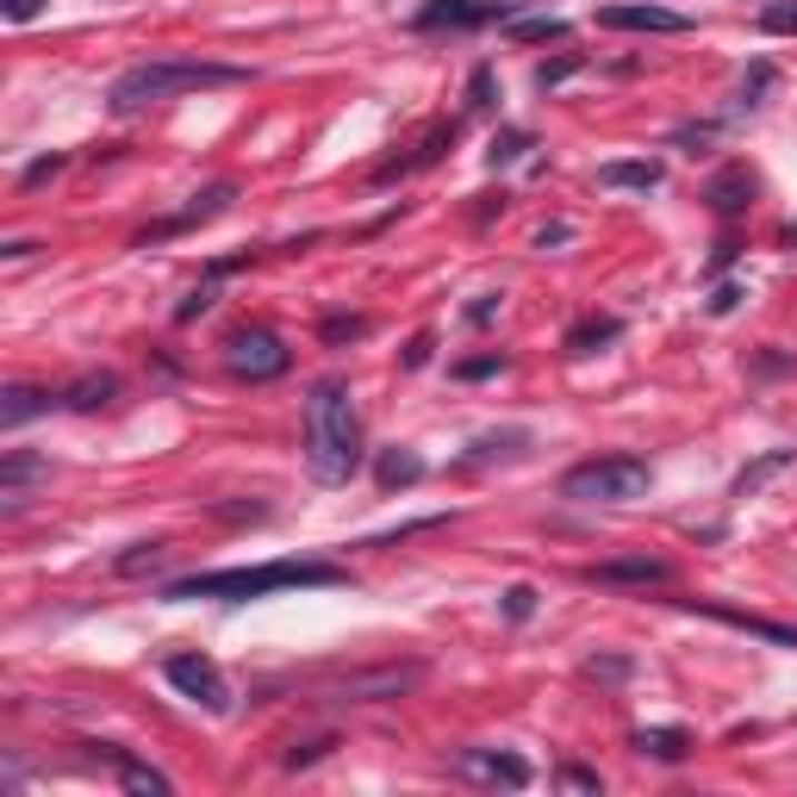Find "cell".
<instances>
[{
    "label": "cell",
    "mask_w": 797,
    "mask_h": 797,
    "mask_svg": "<svg viewBox=\"0 0 797 797\" xmlns=\"http://www.w3.org/2000/svg\"><path fill=\"white\" fill-rule=\"evenodd\" d=\"M50 406H57V392H44V387H7V392H0V424L19 430V424L44 418Z\"/></svg>",
    "instance_id": "obj_20"
},
{
    "label": "cell",
    "mask_w": 797,
    "mask_h": 797,
    "mask_svg": "<svg viewBox=\"0 0 797 797\" xmlns=\"http://www.w3.org/2000/svg\"><path fill=\"white\" fill-rule=\"evenodd\" d=\"M586 586H624V592H648V586H673V567L655 555H617V561H592L586 567Z\"/></svg>",
    "instance_id": "obj_11"
},
{
    "label": "cell",
    "mask_w": 797,
    "mask_h": 797,
    "mask_svg": "<svg viewBox=\"0 0 797 797\" xmlns=\"http://www.w3.org/2000/svg\"><path fill=\"white\" fill-rule=\"evenodd\" d=\"M624 337V318H610V312H592V318H579L574 330H567V356H598L605 343H617Z\"/></svg>",
    "instance_id": "obj_19"
},
{
    "label": "cell",
    "mask_w": 797,
    "mask_h": 797,
    "mask_svg": "<svg viewBox=\"0 0 797 797\" xmlns=\"http://www.w3.org/2000/svg\"><path fill=\"white\" fill-rule=\"evenodd\" d=\"M499 610H505V624H530V617H536V586H530V579H517V586H505Z\"/></svg>",
    "instance_id": "obj_27"
},
{
    "label": "cell",
    "mask_w": 797,
    "mask_h": 797,
    "mask_svg": "<svg viewBox=\"0 0 797 797\" xmlns=\"http://www.w3.org/2000/svg\"><path fill=\"white\" fill-rule=\"evenodd\" d=\"M735 306H741V287H717V299H710V318H729Z\"/></svg>",
    "instance_id": "obj_42"
},
{
    "label": "cell",
    "mask_w": 797,
    "mask_h": 797,
    "mask_svg": "<svg viewBox=\"0 0 797 797\" xmlns=\"http://www.w3.org/2000/svg\"><path fill=\"white\" fill-rule=\"evenodd\" d=\"M212 287H219V281H212V275H206V281L193 287V293L181 299V306H175V325H193V318H200L206 306H212Z\"/></svg>",
    "instance_id": "obj_34"
},
{
    "label": "cell",
    "mask_w": 797,
    "mask_h": 797,
    "mask_svg": "<svg viewBox=\"0 0 797 797\" xmlns=\"http://www.w3.org/2000/svg\"><path fill=\"white\" fill-rule=\"evenodd\" d=\"M673 605L704 610V617H717V624H729V629H748V636H760V641H779V648H797V629L773 624V617H748V610H729V605H698V598H673Z\"/></svg>",
    "instance_id": "obj_16"
},
{
    "label": "cell",
    "mask_w": 797,
    "mask_h": 797,
    "mask_svg": "<svg viewBox=\"0 0 797 797\" xmlns=\"http://www.w3.org/2000/svg\"><path fill=\"white\" fill-rule=\"evenodd\" d=\"M598 26H605V32H660V38L691 32L686 13H673V7H648V0H617V7H598Z\"/></svg>",
    "instance_id": "obj_12"
},
{
    "label": "cell",
    "mask_w": 797,
    "mask_h": 797,
    "mask_svg": "<svg viewBox=\"0 0 797 797\" xmlns=\"http://www.w3.org/2000/svg\"><path fill=\"white\" fill-rule=\"evenodd\" d=\"M162 679H169L181 698H193L200 710H212V717H231V686H225V673L212 667L206 655H169V660H162Z\"/></svg>",
    "instance_id": "obj_7"
},
{
    "label": "cell",
    "mask_w": 797,
    "mask_h": 797,
    "mask_svg": "<svg viewBox=\"0 0 797 797\" xmlns=\"http://www.w3.org/2000/svg\"><path fill=\"white\" fill-rule=\"evenodd\" d=\"M330 748H337V741H330V735H318V741H299V748H287V754H281V766H287V773H299V766L325 760Z\"/></svg>",
    "instance_id": "obj_31"
},
{
    "label": "cell",
    "mask_w": 797,
    "mask_h": 797,
    "mask_svg": "<svg viewBox=\"0 0 797 797\" xmlns=\"http://www.w3.org/2000/svg\"><path fill=\"white\" fill-rule=\"evenodd\" d=\"M505 356L499 349H486V356H468V361H455V380H486V375H499Z\"/></svg>",
    "instance_id": "obj_33"
},
{
    "label": "cell",
    "mask_w": 797,
    "mask_h": 797,
    "mask_svg": "<svg viewBox=\"0 0 797 797\" xmlns=\"http://www.w3.org/2000/svg\"><path fill=\"white\" fill-rule=\"evenodd\" d=\"M306 468L318 486H349L361 468V418L343 375L312 380L306 392Z\"/></svg>",
    "instance_id": "obj_1"
},
{
    "label": "cell",
    "mask_w": 797,
    "mask_h": 797,
    "mask_svg": "<svg viewBox=\"0 0 797 797\" xmlns=\"http://www.w3.org/2000/svg\"><path fill=\"white\" fill-rule=\"evenodd\" d=\"M648 486H655V468L641 455H592V461L561 474V499L567 505H636V499H648Z\"/></svg>",
    "instance_id": "obj_4"
},
{
    "label": "cell",
    "mask_w": 797,
    "mask_h": 797,
    "mask_svg": "<svg viewBox=\"0 0 797 797\" xmlns=\"http://www.w3.org/2000/svg\"><path fill=\"white\" fill-rule=\"evenodd\" d=\"M256 69H237V63H193V57H157V63H131L126 76H112L107 88V107L119 119L143 107H162V100H181V94H206V88H250Z\"/></svg>",
    "instance_id": "obj_3"
},
{
    "label": "cell",
    "mask_w": 797,
    "mask_h": 797,
    "mask_svg": "<svg viewBox=\"0 0 797 797\" xmlns=\"http://www.w3.org/2000/svg\"><path fill=\"white\" fill-rule=\"evenodd\" d=\"M555 785H561V791H605V779H598L592 766H561Z\"/></svg>",
    "instance_id": "obj_36"
},
{
    "label": "cell",
    "mask_w": 797,
    "mask_h": 797,
    "mask_svg": "<svg viewBox=\"0 0 797 797\" xmlns=\"http://www.w3.org/2000/svg\"><path fill=\"white\" fill-rule=\"evenodd\" d=\"M375 474H380V492H406V486H418L424 474H430V461H424L418 449H387Z\"/></svg>",
    "instance_id": "obj_21"
},
{
    "label": "cell",
    "mask_w": 797,
    "mask_h": 797,
    "mask_svg": "<svg viewBox=\"0 0 797 797\" xmlns=\"http://www.w3.org/2000/svg\"><path fill=\"white\" fill-rule=\"evenodd\" d=\"M225 368H231V380H250V387H262V380H281L287 368H293V349H287L281 330L237 325L231 337H225Z\"/></svg>",
    "instance_id": "obj_5"
},
{
    "label": "cell",
    "mask_w": 797,
    "mask_h": 797,
    "mask_svg": "<svg viewBox=\"0 0 797 797\" xmlns=\"http://www.w3.org/2000/svg\"><path fill=\"white\" fill-rule=\"evenodd\" d=\"M729 262H735V237H723V243H717V256H710V275H723Z\"/></svg>",
    "instance_id": "obj_46"
},
{
    "label": "cell",
    "mask_w": 797,
    "mask_h": 797,
    "mask_svg": "<svg viewBox=\"0 0 797 797\" xmlns=\"http://www.w3.org/2000/svg\"><path fill=\"white\" fill-rule=\"evenodd\" d=\"M455 779L468 785H492V791H524L536 779L524 754H499V748H461L455 754Z\"/></svg>",
    "instance_id": "obj_8"
},
{
    "label": "cell",
    "mask_w": 797,
    "mask_h": 797,
    "mask_svg": "<svg viewBox=\"0 0 797 797\" xmlns=\"http://www.w3.org/2000/svg\"><path fill=\"white\" fill-rule=\"evenodd\" d=\"M430 356H437V330H418V337L406 343V356H399V368H406V375H418Z\"/></svg>",
    "instance_id": "obj_35"
},
{
    "label": "cell",
    "mask_w": 797,
    "mask_h": 797,
    "mask_svg": "<svg viewBox=\"0 0 797 797\" xmlns=\"http://www.w3.org/2000/svg\"><path fill=\"white\" fill-rule=\"evenodd\" d=\"M81 748H88V760H107L112 773H119V785H126L131 797H169V791H175V779H169V773H157V766H143L138 754L112 748V741H81Z\"/></svg>",
    "instance_id": "obj_13"
},
{
    "label": "cell",
    "mask_w": 797,
    "mask_h": 797,
    "mask_svg": "<svg viewBox=\"0 0 797 797\" xmlns=\"http://www.w3.org/2000/svg\"><path fill=\"white\" fill-rule=\"evenodd\" d=\"M237 200V188L231 181H212L206 193H193V206H181L175 219H157V225H143L138 237H131V250H150V243H169V237H181V231H193V225H206V219H219L225 206Z\"/></svg>",
    "instance_id": "obj_9"
},
{
    "label": "cell",
    "mask_w": 797,
    "mask_h": 797,
    "mask_svg": "<svg viewBox=\"0 0 797 797\" xmlns=\"http://www.w3.org/2000/svg\"><path fill=\"white\" fill-rule=\"evenodd\" d=\"M468 107H474V112L492 107V63H480V69L468 76Z\"/></svg>",
    "instance_id": "obj_38"
},
{
    "label": "cell",
    "mask_w": 797,
    "mask_h": 797,
    "mask_svg": "<svg viewBox=\"0 0 797 797\" xmlns=\"http://www.w3.org/2000/svg\"><path fill=\"white\" fill-rule=\"evenodd\" d=\"M299 586H349V567L337 561H262V567H219V574H188L169 579L162 598L188 605V598H225V605H250L268 592H299Z\"/></svg>",
    "instance_id": "obj_2"
},
{
    "label": "cell",
    "mask_w": 797,
    "mask_h": 797,
    "mask_svg": "<svg viewBox=\"0 0 797 797\" xmlns=\"http://www.w3.org/2000/svg\"><path fill=\"white\" fill-rule=\"evenodd\" d=\"M63 169V157H38L32 169H26V188H38V181H50V175Z\"/></svg>",
    "instance_id": "obj_43"
},
{
    "label": "cell",
    "mask_w": 797,
    "mask_h": 797,
    "mask_svg": "<svg viewBox=\"0 0 797 797\" xmlns=\"http://www.w3.org/2000/svg\"><path fill=\"white\" fill-rule=\"evenodd\" d=\"M773 81H779V69H773V63L760 57V63H754L748 76H741V88H735V112H760V107H766V94H773Z\"/></svg>",
    "instance_id": "obj_23"
},
{
    "label": "cell",
    "mask_w": 797,
    "mask_h": 797,
    "mask_svg": "<svg viewBox=\"0 0 797 797\" xmlns=\"http://www.w3.org/2000/svg\"><path fill=\"white\" fill-rule=\"evenodd\" d=\"M162 555H169V542H138V548H131V555H126V561H119V574H150V567H157L162 561Z\"/></svg>",
    "instance_id": "obj_30"
},
{
    "label": "cell",
    "mask_w": 797,
    "mask_h": 797,
    "mask_svg": "<svg viewBox=\"0 0 797 797\" xmlns=\"http://www.w3.org/2000/svg\"><path fill=\"white\" fill-rule=\"evenodd\" d=\"M112 399H119V375H81V380H69V387L57 392L63 411H107Z\"/></svg>",
    "instance_id": "obj_18"
},
{
    "label": "cell",
    "mask_w": 797,
    "mask_h": 797,
    "mask_svg": "<svg viewBox=\"0 0 797 797\" xmlns=\"http://www.w3.org/2000/svg\"><path fill=\"white\" fill-rule=\"evenodd\" d=\"M38 13H44V0H0V19H13V26H26Z\"/></svg>",
    "instance_id": "obj_40"
},
{
    "label": "cell",
    "mask_w": 797,
    "mask_h": 797,
    "mask_svg": "<svg viewBox=\"0 0 797 797\" xmlns=\"http://www.w3.org/2000/svg\"><path fill=\"white\" fill-rule=\"evenodd\" d=\"M32 480H50V455H32V449H13L0 461V499H7V517L26 505V486Z\"/></svg>",
    "instance_id": "obj_15"
},
{
    "label": "cell",
    "mask_w": 797,
    "mask_h": 797,
    "mask_svg": "<svg viewBox=\"0 0 797 797\" xmlns=\"http://www.w3.org/2000/svg\"><path fill=\"white\" fill-rule=\"evenodd\" d=\"M660 181H667V169H660L655 157H641V162H598V188H629V193H655Z\"/></svg>",
    "instance_id": "obj_17"
},
{
    "label": "cell",
    "mask_w": 797,
    "mask_h": 797,
    "mask_svg": "<svg viewBox=\"0 0 797 797\" xmlns=\"http://www.w3.org/2000/svg\"><path fill=\"white\" fill-rule=\"evenodd\" d=\"M704 206L717 212V219H741L754 206V175L748 162H729V169H717L710 181H704Z\"/></svg>",
    "instance_id": "obj_14"
},
{
    "label": "cell",
    "mask_w": 797,
    "mask_h": 797,
    "mask_svg": "<svg viewBox=\"0 0 797 797\" xmlns=\"http://www.w3.org/2000/svg\"><path fill=\"white\" fill-rule=\"evenodd\" d=\"M579 69H586V57H574V50H567V57H548V63H536V88H561L567 76H579Z\"/></svg>",
    "instance_id": "obj_28"
},
{
    "label": "cell",
    "mask_w": 797,
    "mask_h": 797,
    "mask_svg": "<svg viewBox=\"0 0 797 797\" xmlns=\"http://www.w3.org/2000/svg\"><path fill=\"white\" fill-rule=\"evenodd\" d=\"M586 679H629V660H624V655H605V660H586Z\"/></svg>",
    "instance_id": "obj_39"
},
{
    "label": "cell",
    "mask_w": 797,
    "mask_h": 797,
    "mask_svg": "<svg viewBox=\"0 0 797 797\" xmlns=\"http://www.w3.org/2000/svg\"><path fill=\"white\" fill-rule=\"evenodd\" d=\"M511 38H517V44H548V38H567V19H555V13H548V19L517 13L511 19Z\"/></svg>",
    "instance_id": "obj_25"
},
{
    "label": "cell",
    "mask_w": 797,
    "mask_h": 797,
    "mask_svg": "<svg viewBox=\"0 0 797 797\" xmlns=\"http://www.w3.org/2000/svg\"><path fill=\"white\" fill-rule=\"evenodd\" d=\"M418 679H424L418 660H406V667H361V673H343V679H337V698H349V704H387V698H406Z\"/></svg>",
    "instance_id": "obj_10"
},
{
    "label": "cell",
    "mask_w": 797,
    "mask_h": 797,
    "mask_svg": "<svg viewBox=\"0 0 797 797\" xmlns=\"http://www.w3.org/2000/svg\"><path fill=\"white\" fill-rule=\"evenodd\" d=\"M760 26L766 32H797V0H773V7L760 13Z\"/></svg>",
    "instance_id": "obj_37"
},
{
    "label": "cell",
    "mask_w": 797,
    "mask_h": 797,
    "mask_svg": "<svg viewBox=\"0 0 797 797\" xmlns=\"http://www.w3.org/2000/svg\"><path fill=\"white\" fill-rule=\"evenodd\" d=\"M530 131H499V138H492V150H486V162H492V169H505V162H517V157H524V150H530Z\"/></svg>",
    "instance_id": "obj_29"
},
{
    "label": "cell",
    "mask_w": 797,
    "mask_h": 797,
    "mask_svg": "<svg viewBox=\"0 0 797 797\" xmlns=\"http://www.w3.org/2000/svg\"><path fill=\"white\" fill-rule=\"evenodd\" d=\"M524 0H424L411 13V32H486V26H511Z\"/></svg>",
    "instance_id": "obj_6"
},
{
    "label": "cell",
    "mask_w": 797,
    "mask_h": 797,
    "mask_svg": "<svg viewBox=\"0 0 797 797\" xmlns=\"http://www.w3.org/2000/svg\"><path fill=\"white\" fill-rule=\"evenodd\" d=\"M791 461H797V449H773V455H760V461H748V468L735 474V499H748L754 486H760V480H773V474H779V468H791Z\"/></svg>",
    "instance_id": "obj_24"
},
{
    "label": "cell",
    "mask_w": 797,
    "mask_h": 797,
    "mask_svg": "<svg viewBox=\"0 0 797 797\" xmlns=\"http://www.w3.org/2000/svg\"><path fill=\"white\" fill-rule=\"evenodd\" d=\"M567 237H574L567 225H542V231H536V250H555V243H567Z\"/></svg>",
    "instance_id": "obj_45"
},
{
    "label": "cell",
    "mask_w": 797,
    "mask_h": 797,
    "mask_svg": "<svg viewBox=\"0 0 797 797\" xmlns=\"http://www.w3.org/2000/svg\"><path fill=\"white\" fill-rule=\"evenodd\" d=\"M636 754H648V760H660V766H679L691 754V735L686 729H641Z\"/></svg>",
    "instance_id": "obj_22"
},
{
    "label": "cell",
    "mask_w": 797,
    "mask_h": 797,
    "mask_svg": "<svg viewBox=\"0 0 797 797\" xmlns=\"http://www.w3.org/2000/svg\"><path fill=\"white\" fill-rule=\"evenodd\" d=\"M318 337H325V343H356V337H368V318H325Z\"/></svg>",
    "instance_id": "obj_32"
},
{
    "label": "cell",
    "mask_w": 797,
    "mask_h": 797,
    "mask_svg": "<svg viewBox=\"0 0 797 797\" xmlns=\"http://www.w3.org/2000/svg\"><path fill=\"white\" fill-rule=\"evenodd\" d=\"M32 250H38L32 237H13V243H7V250H0V256H7V262H26V256H32Z\"/></svg>",
    "instance_id": "obj_47"
},
{
    "label": "cell",
    "mask_w": 797,
    "mask_h": 797,
    "mask_svg": "<svg viewBox=\"0 0 797 797\" xmlns=\"http://www.w3.org/2000/svg\"><path fill=\"white\" fill-rule=\"evenodd\" d=\"M492 312H499V293H480V299L468 306V318H474V325H492Z\"/></svg>",
    "instance_id": "obj_44"
},
{
    "label": "cell",
    "mask_w": 797,
    "mask_h": 797,
    "mask_svg": "<svg viewBox=\"0 0 797 797\" xmlns=\"http://www.w3.org/2000/svg\"><path fill=\"white\" fill-rule=\"evenodd\" d=\"M524 442H530V430H505V437H480L468 455H461V468H474V461H492V455H517Z\"/></svg>",
    "instance_id": "obj_26"
},
{
    "label": "cell",
    "mask_w": 797,
    "mask_h": 797,
    "mask_svg": "<svg viewBox=\"0 0 797 797\" xmlns=\"http://www.w3.org/2000/svg\"><path fill=\"white\" fill-rule=\"evenodd\" d=\"M710 138H717V126H679V131H673V143H686L691 157H698V150H704Z\"/></svg>",
    "instance_id": "obj_41"
}]
</instances>
